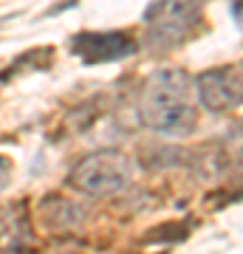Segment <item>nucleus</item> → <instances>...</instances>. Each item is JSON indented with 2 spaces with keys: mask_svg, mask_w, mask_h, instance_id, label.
I'll list each match as a JSON object with an SVG mask.
<instances>
[{
  "mask_svg": "<svg viewBox=\"0 0 243 254\" xmlns=\"http://www.w3.org/2000/svg\"><path fill=\"white\" fill-rule=\"evenodd\" d=\"M195 93L201 105L212 113H229L243 105V63L212 68L195 79Z\"/></svg>",
  "mask_w": 243,
  "mask_h": 254,
  "instance_id": "obj_4",
  "label": "nucleus"
},
{
  "mask_svg": "<svg viewBox=\"0 0 243 254\" xmlns=\"http://www.w3.org/2000/svg\"><path fill=\"white\" fill-rule=\"evenodd\" d=\"M201 23V0H156L147 11V34L159 48L187 40Z\"/></svg>",
  "mask_w": 243,
  "mask_h": 254,
  "instance_id": "obj_3",
  "label": "nucleus"
},
{
  "mask_svg": "<svg viewBox=\"0 0 243 254\" xmlns=\"http://www.w3.org/2000/svg\"><path fill=\"white\" fill-rule=\"evenodd\" d=\"M195 82L184 71L170 68V71L153 73L142 91L139 99V113L142 122L153 133L164 136H187L195 127Z\"/></svg>",
  "mask_w": 243,
  "mask_h": 254,
  "instance_id": "obj_1",
  "label": "nucleus"
},
{
  "mask_svg": "<svg viewBox=\"0 0 243 254\" xmlns=\"http://www.w3.org/2000/svg\"><path fill=\"white\" fill-rule=\"evenodd\" d=\"M232 14H235V20L243 26V0H235V6H232Z\"/></svg>",
  "mask_w": 243,
  "mask_h": 254,
  "instance_id": "obj_6",
  "label": "nucleus"
},
{
  "mask_svg": "<svg viewBox=\"0 0 243 254\" xmlns=\"http://www.w3.org/2000/svg\"><path fill=\"white\" fill-rule=\"evenodd\" d=\"M74 51L82 54L88 63L119 60L133 51V43L125 34H80L74 40Z\"/></svg>",
  "mask_w": 243,
  "mask_h": 254,
  "instance_id": "obj_5",
  "label": "nucleus"
},
{
  "mask_svg": "<svg viewBox=\"0 0 243 254\" xmlns=\"http://www.w3.org/2000/svg\"><path fill=\"white\" fill-rule=\"evenodd\" d=\"M130 178H133L130 161L113 150H102V153L82 158L68 175L71 187H77L85 195H93V198H105V195H116V192L127 190Z\"/></svg>",
  "mask_w": 243,
  "mask_h": 254,
  "instance_id": "obj_2",
  "label": "nucleus"
}]
</instances>
